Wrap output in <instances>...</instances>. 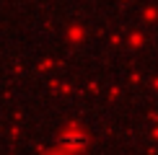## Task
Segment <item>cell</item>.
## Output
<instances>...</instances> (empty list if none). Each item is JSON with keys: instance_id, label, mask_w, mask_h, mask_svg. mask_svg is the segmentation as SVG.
<instances>
[{"instance_id": "1", "label": "cell", "mask_w": 158, "mask_h": 155, "mask_svg": "<svg viewBox=\"0 0 158 155\" xmlns=\"http://www.w3.org/2000/svg\"><path fill=\"white\" fill-rule=\"evenodd\" d=\"M60 147L62 150H70V153L81 150V147H85V134H81V132H62L60 134Z\"/></svg>"}, {"instance_id": "2", "label": "cell", "mask_w": 158, "mask_h": 155, "mask_svg": "<svg viewBox=\"0 0 158 155\" xmlns=\"http://www.w3.org/2000/svg\"><path fill=\"white\" fill-rule=\"evenodd\" d=\"M52 155H60V153H52Z\"/></svg>"}]
</instances>
